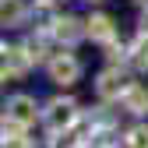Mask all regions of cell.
<instances>
[{
  "label": "cell",
  "mask_w": 148,
  "mask_h": 148,
  "mask_svg": "<svg viewBox=\"0 0 148 148\" xmlns=\"http://www.w3.org/2000/svg\"><path fill=\"white\" fill-rule=\"evenodd\" d=\"M46 39H53L49 32H39V35H32V39H25L21 46H25V53L32 57V64H39V60H46Z\"/></svg>",
  "instance_id": "obj_12"
},
{
  "label": "cell",
  "mask_w": 148,
  "mask_h": 148,
  "mask_svg": "<svg viewBox=\"0 0 148 148\" xmlns=\"http://www.w3.org/2000/svg\"><path fill=\"white\" fill-rule=\"evenodd\" d=\"M4 116H11V120H18V123L32 127L42 113H39V106H35V99H32V95H11V99H7V106H4Z\"/></svg>",
  "instance_id": "obj_5"
},
{
  "label": "cell",
  "mask_w": 148,
  "mask_h": 148,
  "mask_svg": "<svg viewBox=\"0 0 148 148\" xmlns=\"http://www.w3.org/2000/svg\"><path fill=\"white\" fill-rule=\"evenodd\" d=\"M46 32H49L60 46H78V42H81V35H88V25L78 21L74 14H64V18H53Z\"/></svg>",
  "instance_id": "obj_2"
},
{
  "label": "cell",
  "mask_w": 148,
  "mask_h": 148,
  "mask_svg": "<svg viewBox=\"0 0 148 148\" xmlns=\"http://www.w3.org/2000/svg\"><path fill=\"white\" fill-rule=\"evenodd\" d=\"M127 64L134 71H148V32H141L138 39L127 46Z\"/></svg>",
  "instance_id": "obj_10"
},
{
  "label": "cell",
  "mask_w": 148,
  "mask_h": 148,
  "mask_svg": "<svg viewBox=\"0 0 148 148\" xmlns=\"http://www.w3.org/2000/svg\"><path fill=\"white\" fill-rule=\"evenodd\" d=\"M46 71H49V81H57V85H74V81L81 78V64L74 60L71 53H57V57H49Z\"/></svg>",
  "instance_id": "obj_4"
},
{
  "label": "cell",
  "mask_w": 148,
  "mask_h": 148,
  "mask_svg": "<svg viewBox=\"0 0 148 148\" xmlns=\"http://www.w3.org/2000/svg\"><path fill=\"white\" fill-rule=\"evenodd\" d=\"M131 88V81L123 78V71L120 67H106L99 74V81H95V92H99V99L102 102H113V99H123V92Z\"/></svg>",
  "instance_id": "obj_3"
},
{
  "label": "cell",
  "mask_w": 148,
  "mask_h": 148,
  "mask_svg": "<svg viewBox=\"0 0 148 148\" xmlns=\"http://www.w3.org/2000/svg\"><path fill=\"white\" fill-rule=\"evenodd\" d=\"M120 102H123L127 113H145V109H148V88L145 85H131V88L123 92Z\"/></svg>",
  "instance_id": "obj_11"
},
{
  "label": "cell",
  "mask_w": 148,
  "mask_h": 148,
  "mask_svg": "<svg viewBox=\"0 0 148 148\" xmlns=\"http://www.w3.org/2000/svg\"><path fill=\"white\" fill-rule=\"evenodd\" d=\"M4 81L7 78H25L28 74V67H32V57L25 53V46H7L4 42Z\"/></svg>",
  "instance_id": "obj_6"
},
{
  "label": "cell",
  "mask_w": 148,
  "mask_h": 148,
  "mask_svg": "<svg viewBox=\"0 0 148 148\" xmlns=\"http://www.w3.org/2000/svg\"><path fill=\"white\" fill-rule=\"evenodd\" d=\"M74 123H78V102H74V99L57 95V99L46 102V109H42V127H46L53 138H57V134H67Z\"/></svg>",
  "instance_id": "obj_1"
},
{
  "label": "cell",
  "mask_w": 148,
  "mask_h": 148,
  "mask_svg": "<svg viewBox=\"0 0 148 148\" xmlns=\"http://www.w3.org/2000/svg\"><path fill=\"white\" fill-rule=\"evenodd\" d=\"M28 18V4L25 0H0V21L7 28H18Z\"/></svg>",
  "instance_id": "obj_9"
},
{
  "label": "cell",
  "mask_w": 148,
  "mask_h": 148,
  "mask_svg": "<svg viewBox=\"0 0 148 148\" xmlns=\"http://www.w3.org/2000/svg\"><path fill=\"white\" fill-rule=\"evenodd\" d=\"M141 32H148V11L141 14Z\"/></svg>",
  "instance_id": "obj_14"
},
{
  "label": "cell",
  "mask_w": 148,
  "mask_h": 148,
  "mask_svg": "<svg viewBox=\"0 0 148 148\" xmlns=\"http://www.w3.org/2000/svg\"><path fill=\"white\" fill-rule=\"evenodd\" d=\"M127 148H148V127L145 123H138V127L127 131Z\"/></svg>",
  "instance_id": "obj_13"
},
{
  "label": "cell",
  "mask_w": 148,
  "mask_h": 148,
  "mask_svg": "<svg viewBox=\"0 0 148 148\" xmlns=\"http://www.w3.org/2000/svg\"><path fill=\"white\" fill-rule=\"evenodd\" d=\"M4 148H35V138H28V127L4 116Z\"/></svg>",
  "instance_id": "obj_8"
},
{
  "label": "cell",
  "mask_w": 148,
  "mask_h": 148,
  "mask_svg": "<svg viewBox=\"0 0 148 148\" xmlns=\"http://www.w3.org/2000/svg\"><path fill=\"white\" fill-rule=\"evenodd\" d=\"M85 25H88V39L92 42H102V46H113L116 42V25H113L109 14H92Z\"/></svg>",
  "instance_id": "obj_7"
},
{
  "label": "cell",
  "mask_w": 148,
  "mask_h": 148,
  "mask_svg": "<svg viewBox=\"0 0 148 148\" xmlns=\"http://www.w3.org/2000/svg\"><path fill=\"white\" fill-rule=\"evenodd\" d=\"M35 4H42V7H49V4H53V0H35Z\"/></svg>",
  "instance_id": "obj_15"
}]
</instances>
